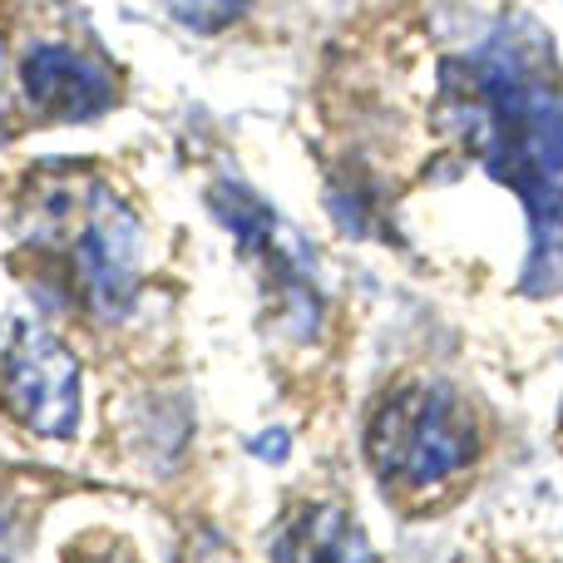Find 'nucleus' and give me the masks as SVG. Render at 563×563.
<instances>
[{
  "label": "nucleus",
  "mask_w": 563,
  "mask_h": 563,
  "mask_svg": "<svg viewBox=\"0 0 563 563\" xmlns=\"http://www.w3.org/2000/svg\"><path fill=\"white\" fill-rule=\"evenodd\" d=\"M0 139H5V104H0Z\"/></svg>",
  "instance_id": "9b49d317"
},
{
  "label": "nucleus",
  "mask_w": 563,
  "mask_h": 563,
  "mask_svg": "<svg viewBox=\"0 0 563 563\" xmlns=\"http://www.w3.org/2000/svg\"><path fill=\"white\" fill-rule=\"evenodd\" d=\"M273 563H380V559L346 509L307 505L277 529Z\"/></svg>",
  "instance_id": "0eeeda50"
},
{
  "label": "nucleus",
  "mask_w": 563,
  "mask_h": 563,
  "mask_svg": "<svg viewBox=\"0 0 563 563\" xmlns=\"http://www.w3.org/2000/svg\"><path fill=\"white\" fill-rule=\"evenodd\" d=\"M40 243L65 263L75 297L99 321H119L144 277V228L99 174H65L40 188Z\"/></svg>",
  "instance_id": "f03ea898"
},
{
  "label": "nucleus",
  "mask_w": 563,
  "mask_h": 563,
  "mask_svg": "<svg viewBox=\"0 0 563 563\" xmlns=\"http://www.w3.org/2000/svg\"><path fill=\"white\" fill-rule=\"evenodd\" d=\"M445 129L529 213L525 291L563 287V75L549 40L525 20L489 30L445 65Z\"/></svg>",
  "instance_id": "f257e3e1"
},
{
  "label": "nucleus",
  "mask_w": 563,
  "mask_h": 563,
  "mask_svg": "<svg viewBox=\"0 0 563 563\" xmlns=\"http://www.w3.org/2000/svg\"><path fill=\"white\" fill-rule=\"evenodd\" d=\"M158 5H164L178 25L213 35V30H228L233 20H243L253 0H158Z\"/></svg>",
  "instance_id": "6e6552de"
},
{
  "label": "nucleus",
  "mask_w": 563,
  "mask_h": 563,
  "mask_svg": "<svg viewBox=\"0 0 563 563\" xmlns=\"http://www.w3.org/2000/svg\"><path fill=\"white\" fill-rule=\"evenodd\" d=\"M366 455L386 489L426 495L479 455V426L450 386L410 380L376 406L366 426Z\"/></svg>",
  "instance_id": "7ed1b4c3"
},
{
  "label": "nucleus",
  "mask_w": 563,
  "mask_h": 563,
  "mask_svg": "<svg viewBox=\"0 0 563 563\" xmlns=\"http://www.w3.org/2000/svg\"><path fill=\"white\" fill-rule=\"evenodd\" d=\"M20 89L35 114L79 124L114 104V69L75 45L45 40V45H30L20 59Z\"/></svg>",
  "instance_id": "423d86ee"
},
{
  "label": "nucleus",
  "mask_w": 563,
  "mask_h": 563,
  "mask_svg": "<svg viewBox=\"0 0 563 563\" xmlns=\"http://www.w3.org/2000/svg\"><path fill=\"white\" fill-rule=\"evenodd\" d=\"M0 400L25 430L69 440L79 430V361L49 327L15 317L0 341Z\"/></svg>",
  "instance_id": "20e7f679"
},
{
  "label": "nucleus",
  "mask_w": 563,
  "mask_h": 563,
  "mask_svg": "<svg viewBox=\"0 0 563 563\" xmlns=\"http://www.w3.org/2000/svg\"><path fill=\"white\" fill-rule=\"evenodd\" d=\"M213 213L238 243L253 253V263L263 267V287L273 291L277 311H287L291 331L311 336L321 317V291H317V267H311V247L291 233L287 223L238 178L213 184Z\"/></svg>",
  "instance_id": "39448f33"
},
{
  "label": "nucleus",
  "mask_w": 563,
  "mask_h": 563,
  "mask_svg": "<svg viewBox=\"0 0 563 563\" xmlns=\"http://www.w3.org/2000/svg\"><path fill=\"white\" fill-rule=\"evenodd\" d=\"M10 559H15V544H10V529L0 525V563H10Z\"/></svg>",
  "instance_id": "9d476101"
},
{
  "label": "nucleus",
  "mask_w": 563,
  "mask_h": 563,
  "mask_svg": "<svg viewBox=\"0 0 563 563\" xmlns=\"http://www.w3.org/2000/svg\"><path fill=\"white\" fill-rule=\"evenodd\" d=\"M69 563H139V559H134V549H129L124 539L95 534V539H85V544L69 554Z\"/></svg>",
  "instance_id": "1a4fd4ad"
}]
</instances>
